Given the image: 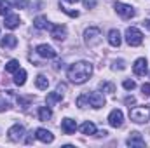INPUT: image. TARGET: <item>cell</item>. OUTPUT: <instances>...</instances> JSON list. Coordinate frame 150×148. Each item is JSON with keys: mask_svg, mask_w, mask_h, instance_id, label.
I'll return each mask as SVG.
<instances>
[{"mask_svg": "<svg viewBox=\"0 0 150 148\" xmlns=\"http://www.w3.org/2000/svg\"><path fill=\"white\" fill-rule=\"evenodd\" d=\"M91 75H93V65L89 61H79L68 68V78L72 84H77V85L87 82Z\"/></svg>", "mask_w": 150, "mask_h": 148, "instance_id": "cell-1", "label": "cell"}, {"mask_svg": "<svg viewBox=\"0 0 150 148\" xmlns=\"http://www.w3.org/2000/svg\"><path fill=\"white\" fill-rule=\"evenodd\" d=\"M124 37H126L127 45H131V47H138V45H142V44H143V33H142L138 28H134V26L127 28Z\"/></svg>", "mask_w": 150, "mask_h": 148, "instance_id": "cell-2", "label": "cell"}, {"mask_svg": "<svg viewBox=\"0 0 150 148\" xmlns=\"http://www.w3.org/2000/svg\"><path fill=\"white\" fill-rule=\"evenodd\" d=\"M84 40H86V44H87L89 47L98 45V44L101 42V30H100V28H96V26L87 28V30L84 32Z\"/></svg>", "mask_w": 150, "mask_h": 148, "instance_id": "cell-3", "label": "cell"}, {"mask_svg": "<svg viewBox=\"0 0 150 148\" xmlns=\"http://www.w3.org/2000/svg\"><path fill=\"white\" fill-rule=\"evenodd\" d=\"M129 117L133 122L136 124H145L149 120V108L147 106H136V108H129Z\"/></svg>", "mask_w": 150, "mask_h": 148, "instance_id": "cell-4", "label": "cell"}, {"mask_svg": "<svg viewBox=\"0 0 150 148\" xmlns=\"http://www.w3.org/2000/svg\"><path fill=\"white\" fill-rule=\"evenodd\" d=\"M113 7H115L117 14H119L120 18H124V19H131V18H134V16H136V11H134L131 5H127V4L115 2V4H113Z\"/></svg>", "mask_w": 150, "mask_h": 148, "instance_id": "cell-5", "label": "cell"}, {"mask_svg": "<svg viewBox=\"0 0 150 148\" xmlns=\"http://www.w3.org/2000/svg\"><path fill=\"white\" fill-rule=\"evenodd\" d=\"M7 138L11 141H21L25 138V127L19 125V124H14L9 131H7Z\"/></svg>", "mask_w": 150, "mask_h": 148, "instance_id": "cell-6", "label": "cell"}, {"mask_svg": "<svg viewBox=\"0 0 150 148\" xmlns=\"http://www.w3.org/2000/svg\"><path fill=\"white\" fill-rule=\"evenodd\" d=\"M87 99H89V105L93 106V108H101V106H105V98H103V94L101 92H96V91H93V92H87Z\"/></svg>", "mask_w": 150, "mask_h": 148, "instance_id": "cell-7", "label": "cell"}, {"mask_svg": "<svg viewBox=\"0 0 150 148\" xmlns=\"http://www.w3.org/2000/svg\"><path fill=\"white\" fill-rule=\"evenodd\" d=\"M147 70H149V61H147V58H138V59L134 61V65H133V72H134V75L145 77Z\"/></svg>", "mask_w": 150, "mask_h": 148, "instance_id": "cell-8", "label": "cell"}, {"mask_svg": "<svg viewBox=\"0 0 150 148\" xmlns=\"http://www.w3.org/2000/svg\"><path fill=\"white\" fill-rule=\"evenodd\" d=\"M126 145L127 147H138V148H143L145 147V140H143V136L138 132V131H133L131 134H129V138H127V141H126Z\"/></svg>", "mask_w": 150, "mask_h": 148, "instance_id": "cell-9", "label": "cell"}, {"mask_svg": "<svg viewBox=\"0 0 150 148\" xmlns=\"http://www.w3.org/2000/svg\"><path fill=\"white\" fill-rule=\"evenodd\" d=\"M35 52H37L40 58H44V59H51V58H56V51H54L51 45H47V44H40V45H37Z\"/></svg>", "mask_w": 150, "mask_h": 148, "instance_id": "cell-10", "label": "cell"}, {"mask_svg": "<svg viewBox=\"0 0 150 148\" xmlns=\"http://www.w3.org/2000/svg\"><path fill=\"white\" fill-rule=\"evenodd\" d=\"M108 124L112 125V127H122V124H124V115H122V111L120 110H112L110 111V115H108Z\"/></svg>", "mask_w": 150, "mask_h": 148, "instance_id": "cell-11", "label": "cell"}, {"mask_svg": "<svg viewBox=\"0 0 150 148\" xmlns=\"http://www.w3.org/2000/svg\"><path fill=\"white\" fill-rule=\"evenodd\" d=\"M51 37L54 40H65L67 38V26L65 25H51Z\"/></svg>", "mask_w": 150, "mask_h": 148, "instance_id": "cell-12", "label": "cell"}, {"mask_svg": "<svg viewBox=\"0 0 150 148\" xmlns=\"http://www.w3.org/2000/svg\"><path fill=\"white\" fill-rule=\"evenodd\" d=\"M35 138L40 140L42 143H52V141H54V134H52L51 131L44 129V127H38L37 131H35Z\"/></svg>", "mask_w": 150, "mask_h": 148, "instance_id": "cell-13", "label": "cell"}, {"mask_svg": "<svg viewBox=\"0 0 150 148\" xmlns=\"http://www.w3.org/2000/svg\"><path fill=\"white\" fill-rule=\"evenodd\" d=\"M61 131L65 134H74L75 131H77V122H75L74 118H63L61 120Z\"/></svg>", "mask_w": 150, "mask_h": 148, "instance_id": "cell-14", "label": "cell"}, {"mask_svg": "<svg viewBox=\"0 0 150 148\" xmlns=\"http://www.w3.org/2000/svg\"><path fill=\"white\" fill-rule=\"evenodd\" d=\"M19 23H21V19H19V16H18V14H5V21H4L5 28L14 30V28H18V26H19Z\"/></svg>", "mask_w": 150, "mask_h": 148, "instance_id": "cell-15", "label": "cell"}, {"mask_svg": "<svg viewBox=\"0 0 150 148\" xmlns=\"http://www.w3.org/2000/svg\"><path fill=\"white\" fill-rule=\"evenodd\" d=\"M63 94L65 92H61V91H54V92H49L47 94V98H45V101H47V106H52L54 103H58V101H61L63 99Z\"/></svg>", "mask_w": 150, "mask_h": 148, "instance_id": "cell-16", "label": "cell"}, {"mask_svg": "<svg viewBox=\"0 0 150 148\" xmlns=\"http://www.w3.org/2000/svg\"><path fill=\"white\" fill-rule=\"evenodd\" d=\"M0 45H2L4 49H14V47L18 45V38L14 37V35H5V37L2 38Z\"/></svg>", "mask_w": 150, "mask_h": 148, "instance_id": "cell-17", "label": "cell"}, {"mask_svg": "<svg viewBox=\"0 0 150 148\" xmlns=\"http://www.w3.org/2000/svg\"><path fill=\"white\" fill-rule=\"evenodd\" d=\"M120 42H122V38H120L119 30H110V32H108V44H110L112 47H119Z\"/></svg>", "mask_w": 150, "mask_h": 148, "instance_id": "cell-18", "label": "cell"}, {"mask_svg": "<svg viewBox=\"0 0 150 148\" xmlns=\"http://www.w3.org/2000/svg\"><path fill=\"white\" fill-rule=\"evenodd\" d=\"M33 26L37 30H47V28H51V25H49V21H47L45 16H37L33 19Z\"/></svg>", "mask_w": 150, "mask_h": 148, "instance_id": "cell-19", "label": "cell"}, {"mask_svg": "<svg viewBox=\"0 0 150 148\" xmlns=\"http://www.w3.org/2000/svg\"><path fill=\"white\" fill-rule=\"evenodd\" d=\"M25 82H26V72L23 70V68H19L16 73H14V84L16 85H25Z\"/></svg>", "mask_w": 150, "mask_h": 148, "instance_id": "cell-20", "label": "cell"}, {"mask_svg": "<svg viewBox=\"0 0 150 148\" xmlns=\"http://www.w3.org/2000/svg\"><path fill=\"white\" fill-rule=\"evenodd\" d=\"M80 132H82V134L91 136V134H96V127H94V124H93V122H84V124L80 125Z\"/></svg>", "mask_w": 150, "mask_h": 148, "instance_id": "cell-21", "label": "cell"}, {"mask_svg": "<svg viewBox=\"0 0 150 148\" xmlns=\"http://www.w3.org/2000/svg\"><path fill=\"white\" fill-rule=\"evenodd\" d=\"M35 85H37L38 89H47L49 87V78L45 77V75H37V78H35Z\"/></svg>", "mask_w": 150, "mask_h": 148, "instance_id": "cell-22", "label": "cell"}, {"mask_svg": "<svg viewBox=\"0 0 150 148\" xmlns=\"http://www.w3.org/2000/svg\"><path fill=\"white\" fill-rule=\"evenodd\" d=\"M51 117H52V111L49 106H40L38 108V118L40 120H51Z\"/></svg>", "mask_w": 150, "mask_h": 148, "instance_id": "cell-23", "label": "cell"}, {"mask_svg": "<svg viewBox=\"0 0 150 148\" xmlns=\"http://www.w3.org/2000/svg\"><path fill=\"white\" fill-rule=\"evenodd\" d=\"M18 70H19V61H18V59H11V61L5 63V72H9V73H16Z\"/></svg>", "mask_w": 150, "mask_h": 148, "instance_id": "cell-24", "label": "cell"}, {"mask_svg": "<svg viewBox=\"0 0 150 148\" xmlns=\"http://www.w3.org/2000/svg\"><path fill=\"white\" fill-rule=\"evenodd\" d=\"M77 106L79 108H87L89 106V99H87V94H82L77 98Z\"/></svg>", "mask_w": 150, "mask_h": 148, "instance_id": "cell-25", "label": "cell"}, {"mask_svg": "<svg viewBox=\"0 0 150 148\" xmlns=\"http://www.w3.org/2000/svg\"><path fill=\"white\" fill-rule=\"evenodd\" d=\"M9 11H11V4H9V0H0V14L5 16V14H9Z\"/></svg>", "mask_w": 150, "mask_h": 148, "instance_id": "cell-26", "label": "cell"}, {"mask_svg": "<svg viewBox=\"0 0 150 148\" xmlns=\"http://www.w3.org/2000/svg\"><path fill=\"white\" fill-rule=\"evenodd\" d=\"M100 87H101L105 92H110V94H113V92H115V85H113V84H110V82H101V84H100Z\"/></svg>", "mask_w": 150, "mask_h": 148, "instance_id": "cell-27", "label": "cell"}, {"mask_svg": "<svg viewBox=\"0 0 150 148\" xmlns=\"http://www.w3.org/2000/svg\"><path fill=\"white\" fill-rule=\"evenodd\" d=\"M122 85H124V89L133 91V89L136 87V82H134V80H124V82H122Z\"/></svg>", "mask_w": 150, "mask_h": 148, "instance_id": "cell-28", "label": "cell"}, {"mask_svg": "<svg viewBox=\"0 0 150 148\" xmlns=\"http://www.w3.org/2000/svg\"><path fill=\"white\" fill-rule=\"evenodd\" d=\"M113 70H124L126 68V63H124V59H117V61H113Z\"/></svg>", "mask_w": 150, "mask_h": 148, "instance_id": "cell-29", "label": "cell"}, {"mask_svg": "<svg viewBox=\"0 0 150 148\" xmlns=\"http://www.w3.org/2000/svg\"><path fill=\"white\" fill-rule=\"evenodd\" d=\"M28 4H30V0H14V5L19 7V9H26Z\"/></svg>", "mask_w": 150, "mask_h": 148, "instance_id": "cell-30", "label": "cell"}, {"mask_svg": "<svg viewBox=\"0 0 150 148\" xmlns=\"http://www.w3.org/2000/svg\"><path fill=\"white\" fill-rule=\"evenodd\" d=\"M9 101H5L4 99V96H0V111H5V110H9Z\"/></svg>", "mask_w": 150, "mask_h": 148, "instance_id": "cell-31", "label": "cell"}, {"mask_svg": "<svg viewBox=\"0 0 150 148\" xmlns=\"http://www.w3.org/2000/svg\"><path fill=\"white\" fill-rule=\"evenodd\" d=\"M96 2L98 0H84V7L86 9H94L96 7Z\"/></svg>", "mask_w": 150, "mask_h": 148, "instance_id": "cell-32", "label": "cell"}, {"mask_svg": "<svg viewBox=\"0 0 150 148\" xmlns=\"http://www.w3.org/2000/svg\"><path fill=\"white\" fill-rule=\"evenodd\" d=\"M142 94L143 96H150V84H143L142 85Z\"/></svg>", "mask_w": 150, "mask_h": 148, "instance_id": "cell-33", "label": "cell"}, {"mask_svg": "<svg viewBox=\"0 0 150 148\" xmlns=\"http://www.w3.org/2000/svg\"><path fill=\"white\" fill-rule=\"evenodd\" d=\"M124 103H126V105H127V106H129V108H131V106H133V105H134V103H136V99H134V98H133V96H127V98H126V99H124Z\"/></svg>", "mask_w": 150, "mask_h": 148, "instance_id": "cell-34", "label": "cell"}, {"mask_svg": "<svg viewBox=\"0 0 150 148\" xmlns=\"http://www.w3.org/2000/svg\"><path fill=\"white\" fill-rule=\"evenodd\" d=\"M30 101H32L30 98H28V99H25V98H18V103L23 105V108H26V105H30Z\"/></svg>", "mask_w": 150, "mask_h": 148, "instance_id": "cell-35", "label": "cell"}, {"mask_svg": "<svg viewBox=\"0 0 150 148\" xmlns=\"http://www.w3.org/2000/svg\"><path fill=\"white\" fill-rule=\"evenodd\" d=\"M107 134H108V132H107L105 129H103V131H96V136H103V138H105Z\"/></svg>", "mask_w": 150, "mask_h": 148, "instance_id": "cell-36", "label": "cell"}, {"mask_svg": "<svg viewBox=\"0 0 150 148\" xmlns=\"http://www.w3.org/2000/svg\"><path fill=\"white\" fill-rule=\"evenodd\" d=\"M61 2H68V4H77L79 0H61Z\"/></svg>", "mask_w": 150, "mask_h": 148, "instance_id": "cell-37", "label": "cell"}, {"mask_svg": "<svg viewBox=\"0 0 150 148\" xmlns=\"http://www.w3.org/2000/svg\"><path fill=\"white\" fill-rule=\"evenodd\" d=\"M143 25H145V26H147V28L150 30V21H143Z\"/></svg>", "mask_w": 150, "mask_h": 148, "instance_id": "cell-38", "label": "cell"}]
</instances>
